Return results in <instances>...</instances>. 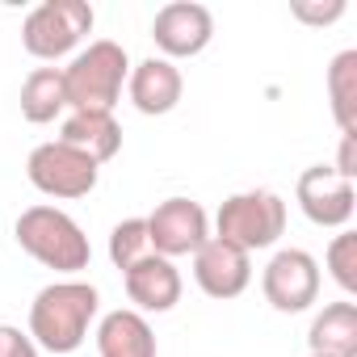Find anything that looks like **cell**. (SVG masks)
<instances>
[{
    "label": "cell",
    "mask_w": 357,
    "mask_h": 357,
    "mask_svg": "<svg viewBox=\"0 0 357 357\" xmlns=\"http://www.w3.org/2000/svg\"><path fill=\"white\" fill-rule=\"evenodd\" d=\"M97 311H101V294L93 282H80V278L51 282L30 303V340L59 357L76 353L93 328Z\"/></svg>",
    "instance_id": "obj_1"
},
{
    "label": "cell",
    "mask_w": 357,
    "mask_h": 357,
    "mask_svg": "<svg viewBox=\"0 0 357 357\" xmlns=\"http://www.w3.org/2000/svg\"><path fill=\"white\" fill-rule=\"evenodd\" d=\"M13 236H17L22 252H30L38 265H47L55 273H68V278L89 269V261H93L84 227L59 206H30V211H22L17 223H13Z\"/></svg>",
    "instance_id": "obj_2"
},
{
    "label": "cell",
    "mask_w": 357,
    "mask_h": 357,
    "mask_svg": "<svg viewBox=\"0 0 357 357\" xmlns=\"http://www.w3.org/2000/svg\"><path fill=\"white\" fill-rule=\"evenodd\" d=\"M130 76V59L118 43L97 38L89 43L68 68H63V89H68V109H101L114 114V105L122 101Z\"/></svg>",
    "instance_id": "obj_3"
},
{
    "label": "cell",
    "mask_w": 357,
    "mask_h": 357,
    "mask_svg": "<svg viewBox=\"0 0 357 357\" xmlns=\"http://www.w3.org/2000/svg\"><path fill=\"white\" fill-rule=\"evenodd\" d=\"M286 231V202L273 190H244L231 194L215 215V236L244 248L248 257L261 248H273Z\"/></svg>",
    "instance_id": "obj_4"
},
{
    "label": "cell",
    "mask_w": 357,
    "mask_h": 357,
    "mask_svg": "<svg viewBox=\"0 0 357 357\" xmlns=\"http://www.w3.org/2000/svg\"><path fill=\"white\" fill-rule=\"evenodd\" d=\"M89 30H93V5L89 0H43L22 22V47L34 59L55 63L68 51H76Z\"/></svg>",
    "instance_id": "obj_5"
},
{
    "label": "cell",
    "mask_w": 357,
    "mask_h": 357,
    "mask_svg": "<svg viewBox=\"0 0 357 357\" xmlns=\"http://www.w3.org/2000/svg\"><path fill=\"white\" fill-rule=\"evenodd\" d=\"M26 176H30V185L47 198H89L97 190V176H101V164H93L84 151L51 139V143H38L26 160Z\"/></svg>",
    "instance_id": "obj_6"
},
{
    "label": "cell",
    "mask_w": 357,
    "mask_h": 357,
    "mask_svg": "<svg viewBox=\"0 0 357 357\" xmlns=\"http://www.w3.org/2000/svg\"><path fill=\"white\" fill-rule=\"evenodd\" d=\"M147 240L155 257H194L206 240H211V219L194 198H164L147 219Z\"/></svg>",
    "instance_id": "obj_7"
},
{
    "label": "cell",
    "mask_w": 357,
    "mask_h": 357,
    "mask_svg": "<svg viewBox=\"0 0 357 357\" xmlns=\"http://www.w3.org/2000/svg\"><path fill=\"white\" fill-rule=\"evenodd\" d=\"M261 290L273 311L298 315L319 298V261L303 248H282L269 257V265L261 273Z\"/></svg>",
    "instance_id": "obj_8"
},
{
    "label": "cell",
    "mask_w": 357,
    "mask_h": 357,
    "mask_svg": "<svg viewBox=\"0 0 357 357\" xmlns=\"http://www.w3.org/2000/svg\"><path fill=\"white\" fill-rule=\"evenodd\" d=\"M294 198H298V211H303L315 227H336V231H344L349 219H353V211H357V190H353V181H344L332 164H311V168L298 176Z\"/></svg>",
    "instance_id": "obj_9"
},
{
    "label": "cell",
    "mask_w": 357,
    "mask_h": 357,
    "mask_svg": "<svg viewBox=\"0 0 357 357\" xmlns=\"http://www.w3.org/2000/svg\"><path fill=\"white\" fill-rule=\"evenodd\" d=\"M151 38L160 47V59H194L215 38V17L198 0H172L151 22Z\"/></svg>",
    "instance_id": "obj_10"
},
{
    "label": "cell",
    "mask_w": 357,
    "mask_h": 357,
    "mask_svg": "<svg viewBox=\"0 0 357 357\" xmlns=\"http://www.w3.org/2000/svg\"><path fill=\"white\" fill-rule=\"evenodd\" d=\"M194 282L206 298H240L252 282V257L219 236H211L198 252H194Z\"/></svg>",
    "instance_id": "obj_11"
},
{
    "label": "cell",
    "mask_w": 357,
    "mask_h": 357,
    "mask_svg": "<svg viewBox=\"0 0 357 357\" xmlns=\"http://www.w3.org/2000/svg\"><path fill=\"white\" fill-rule=\"evenodd\" d=\"M122 286H126V298L135 303L130 311H139V315H164V311H172L176 303H181V290H185L181 269H176L168 257H155V252H147L143 261H135L122 273Z\"/></svg>",
    "instance_id": "obj_12"
},
{
    "label": "cell",
    "mask_w": 357,
    "mask_h": 357,
    "mask_svg": "<svg viewBox=\"0 0 357 357\" xmlns=\"http://www.w3.org/2000/svg\"><path fill=\"white\" fill-rule=\"evenodd\" d=\"M185 93V76L172 59H160V55H147L143 63L130 68L126 76V97L139 114L147 118H160V114H172L176 101Z\"/></svg>",
    "instance_id": "obj_13"
},
{
    "label": "cell",
    "mask_w": 357,
    "mask_h": 357,
    "mask_svg": "<svg viewBox=\"0 0 357 357\" xmlns=\"http://www.w3.org/2000/svg\"><path fill=\"white\" fill-rule=\"evenodd\" d=\"M59 143L84 151L93 164H105L122 151V126L114 114H101V109H72L59 126Z\"/></svg>",
    "instance_id": "obj_14"
},
{
    "label": "cell",
    "mask_w": 357,
    "mask_h": 357,
    "mask_svg": "<svg viewBox=\"0 0 357 357\" xmlns=\"http://www.w3.org/2000/svg\"><path fill=\"white\" fill-rule=\"evenodd\" d=\"M97 353L101 357H160L147 315H139L130 307H118V311L101 315V324H97Z\"/></svg>",
    "instance_id": "obj_15"
},
{
    "label": "cell",
    "mask_w": 357,
    "mask_h": 357,
    "mask_svg": "<svg viewBox=\"0 0 357 357\" xmlns=\"http://www.w3.org/2000/svg\"><path fill=\"white\" fill-rule=\"evenodd\" d=\"M307 344L319 357H357V303H349V298L328 303L311 319Z\"/></svg>",
    "instance_id": "obj_16"
},
{
    "label": "cell",
    "mask_w": 357,
    "mask_h": 357,
    "mask_svg": "<svg viewBox=\"0 0 357 357\" xmlns=\"http://www.w3.org/2000/svg\"><path fill=\"white\" fill-rule=\"evenodd\" d=\"M68 109V89H63V68H34L22 84V118L34 126L55 122Z\"/></svg>",
    "instance_id": "obj_17"
},
{
    "label": "cell",
    "mask_w": 357,
    "mask_h": 357,
    "mask_svg": "<svg viewBox=\"0 0 357 357\" xmlns=\"http://www.w3.org/2000/svg\"><path fill=\"white\" fill-rule=\"evenodd\" d=\"M328 101L340 135H357V51H340L328 63Z\"/></svg>",
    "instance_id": "obj_18"
},
{
    "label": "cell",
    "mask_w": 357,
    "mask_h": 357,
    "mask_svg": "<svg viewBox=\"0 0 357 357\" xmlns=\"http://www.w3.org/2000/svg\"><path fill=\"white\" fill-rule=\"evenodd\" d=\"M151 252V240H147V223L143 219H122L114 231H109V261L114 269H130L135 261H143Z\"/></svg>",
    "instance_id": "obj_19"
},
{
    "label": "cell",
    "mask_w": 357,
    "mask_h": 357,
    "mask_svg": "<svg viewBox=\"0 0 357 357\" xmlns=\"http://www.w3.org/2000/svg\"><path fill=\"white\" fill-rule=\"evenodd\" d=\"M324 261H328L332 282L344 294H357V236L353 231H336L332 244H328V252H324Z\"/></svg>",
    "instance_id": "obj_20"
},
{
    "label": "cell",
    "mask_w": 357,
    "mask_h": 357,
    "mask_svg": "<svg viewBox=\"0 0 357 357\" xmlns=\"http://www.w3.org/2000/svg\"><path fill=\"white\" fill-rule=\"evenodd\" d=\"M290 13L298 22H307V26H332V22L344 17V0H324V5L319 0H294Z\"/></svg>",
    "instance_id": "obj_21"
},
{
    "label": "cell",
    "mask_w": 357,
    "mask_h": 357,
    "mask_svg": "<svg viewBox=\"0 0 357 357\" xmlns=\"http://www.w3.org/2000/svg\"><path fill=\"white\" fill-rule=\"evenodd\" d=\"M0 357H38V344L17 324H0Z\"/></svg>",
    "instance_id": "obj_22"
},
{
    "label": "cell",
    "mask_w": 357,
    "mask_h": 357,
    "mask_svg": "<svg viewBox=\"0 0 357 357\" xmlns=\"http://www.w3.org/2000/svg\"><path fill=\"white\" fill-rule=\"evenodd\" d=\"M344 181H353L357 176V135H340V155H336V164H332Z\"/></svg>",
    "instance_id": "obj_23"
},
{
    "label": "cell",
    "mask_w": 357,
    "mask_h": 357,
    "mask_svg": "<svg viewBox=\"0 0 357 357\" xmlns=\"http://www.w3.org/2000/svg\"><path fill=\"white\" fill-rule=\"evenodd\" d=\"M307 357H319V353H307Z\"/></svg>",
    "instance_id": "obj_24"
}]
</instances>
